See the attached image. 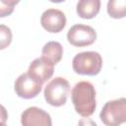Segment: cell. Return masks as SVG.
I'll return each instance as SVG.
<instances>
[{
	"instance_id": "obj_15",
	"label": "cell",
	"mask_w": 126,
	"mask_h": 126,
	"mask_svg": "<svg viewBox=\"0 0 126 126\" xmlns=\"http://www.w3.org/2000/svg\"><path fill=\"white\" fill-rule=\"evenodd\" d=\"M78 126H97L96 123L90 118H83L79 121Z\"/></svg>"
},
{
	"instance_id": "obj_9",
	"label": "cell",
	"mask_w": 126,
	"mask_h": 126,
	"mask_svg": "<svg viewBox=\"0 0 126 126\" xmlns=\"http://www.w3.org/2000/svg\"><path fill=\"white\" fill-rule=\"evenodd\" d=\"M54 65L41 56L39 58H35L30 64L28 74L43 85L44 82L52 77Z\"/></svg>"
},
{
	"instance_id": "obj_11",
	"label": "cell",
	"mask_w": 126,
	"mask_h": 126,
	"mask_svg": "<svg viewBox=\"0 0 126 126\" xmlns=\"http://www.w3.org/2000/svg\"><path fill=\"white\" fill-rule=\"evenodd\" d=\"M42 57L51 62L53 65L57 64L63 55V47L58 41H48L44 44L41 50Z\"/></svg>"
},
{
	"instance_id": "obj_4",
	"label": "cell",
	"mask_w": 126,
	"mask_h": 126,
	"mask_svg": "<svg viewBox=\"0 0 126 126\" xmlns=\"http://www.w3.org/2000/svg\"><path fill=\"white\" fill-rule=\"evenodd\" d=\"M70 90L69 82L62 78L56 77L51 80L44 89V98L47 103L53 106L65 104Z\"/></svg>"
},
{
	"instance_id": "obj_2",
	"label": "cell",
	"mask_w": 126,
	"mask_h": 126,
	"mask_svg": "<svg viewBox=\"0 0 126 126\" xmlns=\"http://www.w3.org/2000/svg\"><path fill=\"white\" fill-rule=\"evenodd\" d=\"M72 67L77 74L94 76L101 70L102 58L98 52L84 51L73 58Z\"/></svg>"
},
{
	"instance_id": "obj_14",
	"label": "cell",
	"mask_w": 126,
	"mask_h": 126,
	"mask_svg": "<svg viewBox=\"0 0 126 126\" xmlns=\"http://www.w3.org/2000/svg\"><path fill=\"white\" fill-rule=\"evenodd\" d=\"M18 3L19 1L16 0H0V18L12 14L15 5Z\"/></svg>"
},
{
	"instance_id": "obj_5",
	"label": "cell",
	"mask_w": 126,
	"mask_h": 126,
	"mask_svg": "<svg viewBox=\"0 0 126 126\" xmlns=\"http://www.w3.org/2000/svg\"><path fill=\"white\" fill-rule=\"evenodd\" d=\"M95 38H96L95 31L91 26L82 25V24L74 25L69 29L67 33L68 41L72 45L78 47L91 45L94 42Z\"/></svg>"
},
{
	"instance_id": "obj_6",
	"label": "cell",
	"mask_w": 126,
	"mask_h": 126,
	"mask_svg": "<svg viewBox=\"0 0 126 126\" xmlns=\"http://www.w3.org/2000/svg\"><path fill=\"white\" fill-rule=\"evenodd\" d=\"M42 84L32 78L31 75L24 73L18 77L15 82V92L22 98H32L35 97L41 91Z\"/></svg>"
},
{
	"instance_id": "obj_7",
	"label": "cell",
	"mask_w": 126,
	"mask_h": 126,
	"mask_svg": "<svg viewBox=\"0 0 126 126\" xmlns=\"http://www.w3.org/2000/svg\"><path fill=\"white\" fill-rule=\"evenodd\" d=\"M40 24L49 32H59L66 26V16L61 10L50 8L42 13Z\"/></svg>"
},
{
	"instance_id": "obj_13",
	"label": "cell",
	"mask_w": 126,
	"mask_h": 126,
	"mask_svg": "<svg viewBox=\"0 0 126 126\" xmlns=\"http://www.w3.org/2000/svg\"><path fill=\"white\" fill-rule=\"evenodd\" d=\"M12 38L13 34L10 28L5 25H0V50L8 47L12 41Z\"/></svg>"
},
{
	"instance_id": "obj_3",
	"label": "cell",
	"mask_w": 126,
	"mask_h": 126,
	"mask_svg": "<svg viewBox=\"0 0 126 126\" xmlns=\"http://www.w3.org/2000/svg\"><path fill=\"white\" fill-rule=\"evenodd\" d=\"M100 120L106 126H120L126 121V99L121 97L107 101L99 114Z\"/></svg>"
},
{
	"instance_id": "obj_17",
	"label": "cell",
	"mask_w": 126,
	"mask_h": 126,
	"mask_svg": "<svg viewBox=\"0 0 126 126\" xmlns=\"http://www.w3.org/2000/svg\"><path fill=\"white\" fill-rule=\"evenodd\" d=\"M0 126H7L5 123H0Z\"/></svg>"
},
{
	"instance_id": "obj_1",
	"label": "cell",
	"mask_w": 126,
	"mask_h": 126,
	"mask_svg": "<svg viewBox=\"0 0 126 126\" xmlns=\"http://www.w3.org/2000/svg\"><path fill=\"white\" fill-rule=\"evenodd\" d=\"M71 98L76 112L80 115L88 117L94 112L96 106L95 90L90 82L82 81L77 83L72 90Z\"/></svg>"
},
{
	"instance_id": "obj_10",
	"label": "cell",
	"mask_w": 126,
	"mask_h": 126,
	"mask_svg": "<svg viewBox=\"0 0 126 126\" xmlns=\"http://www.w3.org/2000/svg\"><path fill=\"white\" fill-rule=\"evenodd\" d=\"M100 9L99 0H80L77 3V13L83 19H92Z\"/></svg>"
},
{
	"instance_id": "obj_16",
	"label": "cell",
	"mask_w": 126,
	"mask_h": 126,
	"mask_svg": "<svg viewBox=\"0 0 126 126\" xmlns=\"http://www.w3.org/2000/svg\"><path fill=\"white\" fill-rule=\"evenodd\" d=\"M8 119V112L6 110V108L0 104V123H6Z\"/></svg>"
},
{
	"instance_id": "obj_12",
	"label": "cell",
	"mask_w": 126,
	"mask_h": 126,
	"mask_svg": "<svg viewBox=\"0 0 126 126\" xmlns=\"http://www.w3.org/2000/svg\"><path fill=\"white\" fill-rule=\"evenodd\" d=\"M107 13L114 19L124 18L126 15L125 0H110L107 2Z\"/></svg>"
},
{
	"instance_id": "obj_8",
	"label": "cell",
	"mask_w": 126,
	"mask_h": 126,
	"mask_svg": "<svg viewBox=\"0 0 126 126\" xmlns=\"http://www.w3.org/2000/svg\"><path fill=\"white\" fill-rule=\"evenodd\" d=\"M23 126H52L50 115L36 106L28 107L21 115Z\"/></svg>"
}]
</instances>
